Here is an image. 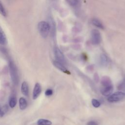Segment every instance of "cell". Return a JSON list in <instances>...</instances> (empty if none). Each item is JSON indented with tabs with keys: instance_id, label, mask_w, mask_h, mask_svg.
<instances>
[{
	"instance_id": "2e32d148",
	"label": "cell",
	"mask_w": 125,
	"mask_h": 125,
	"mask_svg": "<svg viewBox=\"0 0 125 125\" xmlns=\"http://www.w3.org/2000/svg\"><path fill=\"white\" fill-rule=\"evenodd\" d=\"M17 104V100L15 96H11L9 99V104L10 107L14 108Z\"/></svg>"
},
{
	"instance_id": "d6986e66",
	"label": "cell",
	"mask_w": 125,
	"mask_h": 125,
	"mask_svg": "<svg viewBox=\"0 0 125 125\" xmlns=\"http://www.w3.org/2000/svg\"><path fill=\"white\" fill-rule=\"evenodd\" d=\"M91 103H92V105L96 108L99 107L101 105L100 102L95 99H93L91 101Z\"/></svg>"
},
{
	"instance_id": "ba28073f",
	"label": "cell",
	"mask_w": 125,
	"mask_h": 125,
	"mask_svg": "<svg viewBox=\"0 0 125 125\" xmlns=\"http://www.w3.org/2000/svg\"><path fill=\"white\" fill-rule=\"evenodd\" d=\"M42 91L41 86L39 83H36L35 85L33 91V98L34 100L36 99L40 95Z\"/></svg>"
},
{
	"instance_id": "7402d4cb",
	"label": "cell",
	"mask_w": 125,
	"mask_h": 125,
	"mask_svg": "<svg viewBox=\"0 0 125 125\" xmlns=\"http://www.w3.org/2000/svg\"><path fill=\"white\" fill-rule=\"evenodd\" d=\"M87 125H98V123L96 122L91 121L87 123Z\"/></svg>"
},
{
	"instance_id": "3957f363",
	"label": "cell",
	"mask_w": 125,
	"mask_h": 125,
	"mask_svg": "<svg viewBox=\"0 0 125 125\" xmlns=\"http://www.w3.org/2000/svg\"><path fill=\"white\" fill-rule=\"evenodd\" d=\"M125 97V93L122 91H117L109 96L107 100L109 102H116L121 101Z\"/></svg>"
},
{
	"instance_id": "5b68a950",
	"label": "cell",
	"mask_w": 125,
	"mask_h": 125,
	"mask_svg": "<svg viewBox=\"0 0 125 125\" xmlns=\"http://www.w3.org/2000/svg\"><path fill=\"white\" fill-rule=\"evenodd\" d=\"M54 53L56 58V61L61 62L63 65L66 63V61L64 58V56L62 52L57 47H55L54 48Z\"/></svg>"
},
{
	"instance_id": "52a82bcc",
	"label": "cell",
	"mask_w": 125,
	"mask_h": 125,
	"mask_svg": "<svg viewBox=\"0 0 125 125\" xmlns=\"http://www.w3.org/2000/svg\"><path fill=\"white\" fill-rule=\"evenodd\" d=\"M53 65L59 70L60 71L63 72V73H66L67 74H70V72L66 69V68L64 66V65L61 62L57 61H54L53 62Z\"/></svg>"
},
{
	"instance_id": "7c38bea8",
	"label": "cell",
	"mask_w": 125,
	"mask_h": 125,
	"mask_svg": "<svg viewBox=\"0 0 125 125\" xmlns=\"http://www.w3.org/2000/svg\"><path fill=\"white\" fill-rule=\"evenodd\" d=\"M92 23L95 26L97 27H98L102 29H104V26L103 25V23L100 21H99L97 19H93L92 20Z\"/></svg>"
},
{
	"instance_id": "8992f818",
	"label": "cell",
	"mask_w": 125,
	"mask_h": 125,
	"mask_svg": "<svg viewBox=\"0 0 125 125\" xmlns=\"http://www.w3.org/2000/svg\"><path fill=\"white\" fill-rule=\"evenodd\" d=\"M113 91V86L112 84L106 86H103L101 89V93L102 94L105 96H108L110 95Z\"/></svg>"
},
{
	"instance_id": "9c48e42d",
	"label": "cell",
	"mask_w": 125,
	"mask_h": 125,
	"mask_svg": "<svg viewBox=\"0 0 125 125\" xmlns=\"http://www.w3.org/2000/svg\"><path fill=\"white\" fill-rule=\"evenodd\" d=\"M21 91L23 95L25 96H28L29 88L27 83L26 82H23L21 85Z\"/></svg>"
},
{
	"instance_id": "30bf717a",
	"label": "cell",
	"mask_w": 125,
	"mask_h": 125,
	"mask_svg": "<svg viewBox=\"0 0 125 125\" xmlns=\"http://www.w3.org/2000/svg\"><path fill=\"white\" fill-rule=\"evenodd\" d=\"M7 42V41L5 34L2 28L0 26V44L5 45Z\"/></svg>"
},
{
	"instance_id": "8fae6325",
	"label": "cell",
	"mask_w": 125,
	"mask_h": 125,
	"mask_svg": "<svg viewBox=\"0 0 125 125\" xmlns=\"http://www.w3.org/2000/svg\"><path fill=\"white\" fill-rule=\"evenodd\" d=\"M101 83V84L103 85V86H108V85H110L112 84L111 80L107 76L103 77L102 78Z\"/></svg>"
},
{
	"instance_id": "e0dca14e",
	"label": "cell",
	"mask_w": 125,
	"mask_h": 125,
	"mask_svg": "<svg viewBox=\"0 0 125 125\" xmlns=\"http://www.w3.org/2000/svg\"><path fill=\"white\" fill-rule=\"evenodd\" d=\"M0 14L3 17H6L7 16L5 9L0 0Z\"/></svg>"
},
{
	"instance_id": "4fadbf2b",
	"label": "cell",
	"mask_w": 125,
	"mask_h": 125,
	"mask_svg": "<svg viewBox=\"0 0 125 125\" xmlns=\"http://www.w3.org/2000/svg\"><path fill=\"white\" fill-rule=\"evenodd\" d=\"M27 105V103L26 100L23 97L20 98L19 100L20 108L21 110H24L26 108Z\"/></svg>"
},
{
	"instance_id": "ac0fdd59",
	"label": "cell",
	"mask_w": 125,
	"mask_h": 125,
	"mask_svg": "<svg viewBox=\"0 0 125 125\" xmlns=\"http://www.w3.org/2000/svg\"><path fill=\"white\" fill-rule=\"evenodd\" d=\"M118 89L120 90L125 91V79H124L123 81L120 84H119L118 86Z\"/></svg>"
},
{
	"instance_id": "9a60e30c",
	"label": "cell",
	"mask_w": 125,
	"mask_h": 125,
	"mask_svg": "<svg viewBox=\"0 0 125 125\" xmlns=\"http://www.w3.org/2000/svg\"><path fill=\"white\" fill-rule=\"evenodd\" d=\"M100 63L102 65L105 66L108 63V59L104 54H102L100 56Z\"/></svg>"
},
{
	"instance_id": "277c9868",
	"label": "cell",
	"mask_w": 125,
	"mask_h": 125,
	"mask_svg": "<svg viewBox=\"0 0 125 125\" xmlns=\"http://www.w3.org/2000/svg\"><path fill=\"white\" fill-rule=\"evenodd\" d=\"M101 40L100 32L97 29H93L91 33V41L94 45H97L100 43Z\"/></svg>"
},
{
	"instance_id": "7a4b0ae2",
	"label": "cell",
	"mask_w": 125,
	"mask_h": 125,
	"mask_svg": "<svg viewBox=\"0 0 125 125\" xmlns=\"http://www.w3.org/2000/svg\"><path fill=\"white\" fill-rule=\"evenodd\" d=\"M9 67L12 81L14 84L17 85L19 81L18 70L15 64L12 61H10L9 62Z\"/></svg>"
},
{
	"instance_id": "603a6c76",
	"label": "cell",
	"mask_w": 125,
	"mask_h": 125,
	"mask_svg": "<svg viewBox=\"0 0 125 125\" xmlns=\"http://www.w3.org/2000/svg\"><path fill=\"white\" fill-rule=\"evenodd\" d=\"M4 114V112L3 110L0 108V117H2Z\"/></svg>"
},
{
	"instance_id": "ffe728a7",
	"label": "cell",
	"mask_w": 125,
	"mask_h": 125,
	"mask_svg": "<svg viewBox=\"0 0 125 125\" xmlns=\"http://www.w3.org/2000/svg\"><path fill=\"white\" fill-rule=\"evenodd\" d=\"M66 1L72 6H75L78 3V0H66Z\"/></svg>"
},
{
	"instance_id": "6da1fadb",
	"label": "cell",
	"mask_w": 125,
	"mask_h": 125,
	"mask_svg": "<svg viewBox=\"0 0 125 125\" xmlns=\"http://www.w3.org/2000/svg\"><path fill=\"white\" fill-rule=\"evenodd\" d=\"M38 28L40 35L44 38H45L48 36L50 31V26L49 23L48 22L45 21H41L39 22L38 24Z\"/></svg>"
},
{
	"instance_id": "5bb4252c",
	"label": "cell",
	"mask_w": 125,
	"mask_h": 125,
	"mask_svg": "<svg viewBox=\"0 0 125 125\" xmlns=\"http://www.w3.org/2000/svg\"><path fill=\"white\" fill-rule=\"evenodd\" d=\"M38 125H51L52 122L48 120L44 119H40L37 121Z\"/></svg>"
},
{
	"instance_id": "44dd1931",
	"label": "cell",
	"mask_w": 125,
	"mask_h": 125,
	"mask_svg": "<svg viewBox=\"0 0 125 125\" xmlns=\"http://www.w3.org/2000/svg\"><path fill=\"white\" fill-rule=\"evenodd\" d=\"M52 94H53V90L51 89H48L45 92V95L47 96H51Z\"/></svg>"
}]
</instances>
